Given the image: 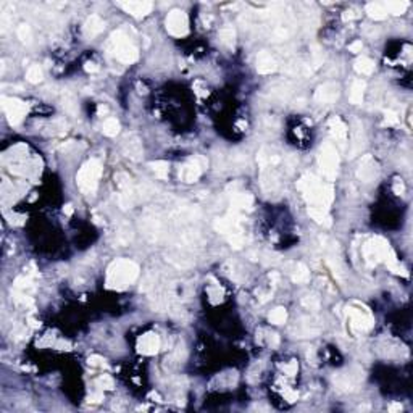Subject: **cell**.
Masks as SVG:
<instances>
[{
	"label": "cell",
	"instance_id": "44dd1931",
	"mask_svg": "<svg viewBox=\"0 0 413 413\" xmlns=\"http://www.w3.org/2000/svg\"><path fill=\"white\" fill-rule=\"evenodd\" d=\"M365 89H366V84L361 79L353 81L352 87H350V102L353 103V105H360V103L363 102Z\"/></svg>",
	"mask_w": 413,
	"mask_h": 413
},
{
	"label": "cell",
	"instance_id": "8992f818",
	"mask_svg": "<svg viewBox=\"0 0 413 413\" xmlns=\"http://www.w3.org/2000/svg\"><path fill=\"white\" fill-rule=\"evenodd\" d=\"M320 168L323 174L328 179H334L338 174V166H339V155L336 147L333 144H325L320 150Z\"/></svg>",
	"mask_w": 413,
	"mask_h": 413
},
{
	"label": "cell",
	"instance_id": "60d3db41",
	"mask_svg": "<svg viewBox=\"0 0 413 413\" xmlns=\"http://www.w3.org/2000/svg\"><path fill=\"white\" fill-rule=\"evenodd\" d=\"M361 47H363V44H361V41H355V42H352L350 45H348V50L353 52V54H357V52L361 50Z\"/></svg>",
	"mask_w": 413,
	"mask_h": 413
},
{
	"label": "cell",
	"instance_id": "d6986e66",
	"mask_svg": "<svg viewBox=\"0 0 413 413\" xmlns=\"http://www.w3.org/2000/svg\"><path fill=\"white\" fill-rule=\"evenodd\" d=\"M277 63L268 52H260L257 57V71L260 74H271L273 71H276Z\"/></svg>",
	"mask_w": 413,
	"mask_h": 413
},
{
	"label": "cell",
	"instance_id": "f6af8a7d",
	"mask_svg": "<svg viewBox=\"0 0 413 413\" xmlns=\"http://www.w3.org/2000/svg\"><path fill=\"white\" fill-rule=\"evenodd\" d=\"M63 211H67V215H71V211H73V206H71V205H67V208H65Z\"/></svg>",
	"mask_w": 413,
	"mask_h": 413
},
{
	"label": "cell",
	"instance_id": "cb8c5ba5",
	"mask_svg": "<svg viewBox=\"0 0 413 413\" xmlns=\"http://www.w3.org/2000/svg\"><path fill=\"white\" fill-rule=\"evenodd\" d=\"M252 205H254V197L247 192H242L234 197V208L232 210H252Z\"/></svg>",
	"mask_w": 413,
	"mask_h": 413
},
{
	"label": "cell",
	"instance_id": "f35d334b",
	"mask_svg": "<svg viewBox=\"0 0 413 413\" xmlns=\"http://www.w3.org/2000/svg\"><path fill=\"white\" fill-rule=\"evenodd\" d=\"M87 363L90 366H102V365H105V360H103L100 355H90L87 358Z\"/></svg>",
	"mask_w": 413,
	"mask_h": 413
},
{
	"label": "cell",
	"instance_id": "f1b7e54d",
	"mask_svg": "<svg viewBox=\"0 0 413 413\" xmlns=\"http://www.w3.org/2000/svg\"><path fill=\"white\" fill-rule=\"evenodd\" d=\"M384 5H386L387 13H392V15H404L410 3L409 2H386Z\"/></svg>",
	"mask_w": 413,
	"mask_h": 413
},
{
	"label": "cell",
	"instance_id": "b9f144b4",
	"mask_svg": "<svg viewBox=\"0 0 413 413\" xmlns=\"http://www.w3.org/2000/svg\"><path fill=\"white\" fill-rule=\"evenodd\" d=\"M345 19V21H350V19H355V18H358V13H355V10H347L344 13V16H342Z\"/></svg>",
	"mask_w": 413,
	"mask_h": 413
},
{
	"label": "cell",
	"instance_id": "1f68e13d",
	"mask_svg": "<svg viewBox=\"0 0 413 413\" xmlns=\"http://www.w3.org/2000/svg\"><path fill=\"white\" fill-rule=\"evenodd\" d=\"M15 287L16 290H21V292H28V290H32L34 286H32V279L29 276H19L15 279Z\"/></svg>",
	"mask_w": 413,
	"mask_h": 413
},
{
	"label": "cell",
	"instance_id": "484cf974",
	"mask_svg": "<svg viewBox=\"0 0 413 413\" xmlns=\"http://www.w3.org/2000/svg\"><path fill=\"white\" fill-rule=\"evenodd\" d=\"M308 279H310L308 268L303 263H297L294 271H292V281L294 282H299V284H303V282H308Z\"/></svg>",
	"mask_w": 413,
	"mask_h": 413
},
{
	"label": "cell",
	"instance_id": "d4e9b609",
	"mask_svg": "<svg viewBox=\"0 0 413 413\" xmlns=\"http://www.w3.org/2000/svg\"><path fill=\"white\" fill-rule=\"evenodd\" d=\"M353 68H355L357 73L363 74V76H368V74H371L373 71H374V62L370 60V58H366V57H361V58H357V62H355Z\"/></svg>",
	"mask_w": 413,
	"mask_h": 413
},
{
	"label": "cell",
	"instance_id": "6da1fadb",
	"mask_svg": "<svg viewBox=\"0 0 413 413\" xmlns=\"http://www.w3.org/2000/svg\"><path fill=\"white\" fill-rule=\"evenodd\" d=\"M139 276V267L138 263H134L133 260L128 258H118L108 267L107 271V287L108 289H126L128 286L138 279Z\"/></svg>",
	"mask_w": 413,
	"mask_h": 413
},
{
	"label": "cell",
	"instance_id": "2e32d148",
	"mask_svg": "<svg viewBox=\"0 0 413 413\" xmlns=\"http://www.w3.org/2000/svg\"><path fill=\"white\" fill-rule=\"evenodd\" d=\"M120 6L133 16H145L152 11V2H120Z\"/></svg>",
	"mask_w": 413,
	"mask_h": 413
},
{
	"label": "cell",
	"instance_id": "e0dca14e",
	"mask_svg": "<svg viewBox=\"0 0 413 413\" xmlns=\"http://www.w3.org/2000/svg\"><path fill=\"white\" fill-rule=\"evenodd\" d=\"M329 131H331L333 138H334L336 142H338V144H341V145L345 144L348 131H347L345 123L342 121L339 116H333V118L329 120Z\"/></svg>",
	"mask_w": 413,
	"mask_h": 413
},
{
	"label": "cell",
	"instance_id": "ee69618b",
	"mask_svg": "<svg viewBox=\"0 0 413 413\" xmlns=\"http://www.w3.org/2000/svg\"><path fill=\"white\" fill-rule=\"evenodd\" d=\"M397 410H402V405L397 404V402H396V404H392V405L389 407V412H397Z\"/></svg>",
	"mask_w": 413,
	"mask_h": 413
},
{
	"label": "cell",
	"instance_id": "8d00e7d4",
	"mask_svg": "<svg viewBox=\"0 0 413 413\" xmlns=\"http://www.w3.org/2000/svg\"><path fill=\"white\" fill-rule=\"evenodd\" d=\"M399 123V116L396 112H392V110H387V112L384 113V125L387 126H394V125H397Z\"/></svg>",
	"mask_w": 413,
	"mask_h": 413
},
{
	"label": "cell",
	"instance_id": "836d02e7",
	"mask_svg": "<svg viewBox=\"0 0 413 413\" xmlns=\"http://www.w3.org/2000/svg\"><path fill=\"white\" fill-rule=\"evenodd\" d=\"M18 37L21 39V42L24 44H29L31 42V39H32V32H31V28L28 24H21L18 28Z\"/></svg>",
	"mask_w": 413,
	"mask_h": 413
},
{
	"label": "cell",
	"instance_id": "8fae6325",
	"mask_svg": "<svg viewBox=\"0 0 413 413\" xmlns=\"http://www.w3.org/2000/svg\"><path fill=\"white\" fill-rule=\"evenodd\" d=\"M136 347L142 355H155L160 350V338L155 333H145L138 339Z\"/></svg>",
	"mask_w": 413,
	"mask_h": 413
},
{
	"label": "cell",
	"instance_id": "4316f807",
	"mask_svg": "<svg viewBox=\"0 0 413 413\" xmlns=\"http://www.w3.org/2000/svg\"><path fill=\"white\" fill-rule=\"evenodd\" d=\"M102 131L105 136H110V138H115L116 134L120 133V123L116 118H107L102 125Z\"/></svg>",
	"mask_w": 413,
	"mask_h": 413
},
{
	"label": "cell",
	"instance_id": "603a6c76",
	"mask_svg": "<svg viewBox=\"0 0 413 413\" xmlns=\"http://www.w3.org/2000/svg\"><path fill=\"white\" fill-rule=\"evenodd\" d=\"M366 13L368 16L373 18V19H384L387 16V10H386V5L384 3H379V2H371L366 5Z\"/></svg>",
	"mask_w": 413,
	"mask_h": 413
},
{
	"label": "cell",
	"instance_id": "d590c367",
	"mask_svg": "<svg viewBox=\"0 0 413 413\" xmlns=\"http://www.w3.org/2000/svg\"><path fill=\"white\" fill-rule=\"evenodd\" d=\"M97 384H99L100 389H103V391H110V389H113V387H115L113 379L110 378L108 374H103V376H100L99 381H97Z\"/></svg>",
	"mask_w": 413,
	"mask_h": 413
},
{
	"label": "cell",
	"instance_id": "e575fe53",
	"mask_svg": "<svg viewBox=\"0 0 413 413\" xmlns=\"http://www.w3.org/2000/svg\"><path fill=\"white\" fill-rule=\"evenodd\" d=\"M302 305L308 308V310H318L320 308V300L316 299L315 295H307V297H303V300H302Z\"/></svg>",
	"mask_w": 413,
	"mask_h": 413
},
{
	"label": "cell",
	"instance_id": "3957f363",
	"mask_svg": "<svg viewBox=\"0 0 413 413\" xmlns=\"http://www.w3.org/2000/svg\"><path fill=\"white\" fill-rule=\"evenodd\" d=\"M108 50L112 52V55L116 58V60H120L125 65H131L139 58L138 47L129 41V37L123 31H115L113 34L110 36Z\"/></svg>",
	"mask_w": 413,
	"mask_h": 413
},
{
	"label": "cell",
	"instance_id": "7bdbcfd3",
	"mask_svg": "<svg viewBox=\"0 0 413 413\" xmlns=\"http://www.w3.org/2000/svg\"><path fill=\"white\" fill-rule=\"evenodd\" d=\"M99 69V67H97V65L94 63V62H87L86 63V71H90V73H94V71H97Z\"/></svg>",
	"mask_w": 413,
	"mask_h": 413
},
{
	"label": "cell",
	"instance_id": "ba28073f",
	"mask_svg": "<svg viewBox=\"0 0 413 413\" xmlns=\"http://www.w3.org/2000/svg\"><path fill=\"white\" fill-rule=\"evenodd\" d=\"M2 107L5 110L6 116H8L10 125L16 126L23 121V118L28 113V105L24 102L13 99V97H2Z\"/></svg>",
	"mask_w": 413,
	"mask_h": 413
},
{
	"label": "cell",
	"instance_id": "7402d4cb",
	"mask_svg": "<svg viewBox=\"0 0 413 413\" xmlns=\"http://www.w3.org/2000/svg\"><path fill=\"white\" fill-rule=\"evenodd\" d=\"M334 383L341 391H352L355 383H357V379H355V376L350 373H341L334 378Z\"/></svg>",
	"mask_w": 413,
	"mask_h": 413
},
{
	"label": "cell",
	"instance_id": "74e56055",
	"mask_svg": "<svg viewBox=\"0 0 413 413\" xmlns=\"http://www.w3.org/2000/svg\"><path fill=\"white\" fill-rule=\"evenodd\" d=\"M297 368H299V365H297V361L295 360H290L287 365H284V373L287 374V376H294V374L297 373Z\"/></svg>",
	"mask_w": 413,
	"mask_h": 413
},
{
	"label": "cell",
	"instance_id": "30bf717a",
	"mask_svg": "<svg viewBox=\"0 0 413 413\" xmlns=\"http://www.w3.org/2000/svg\"><path fill=\"white\" fill-rule=\"evenodd\" d=\"M348 318H350V328L355 333H366L373 328V318L366 310L348 308Z\"/></svg>",
	"mask_w": 413,
	"mask_h": 413
},
{
	"label": "cell",
	"instance_id": "277c9868",
	"mask_svg": "<svg viewBox=\"0 0 413 413\" xmlns=\"http://www.w3.org/2000/svg\"><path fill=\"white\" fill-rule=\"evenodd\" d=\"M102 176V163L97 158L86 161L76 174V184L84 194H94Z\"/></svg>",
	"mask_w": 413,
	"mask_h": 413
},
{
	"label": "cell",
	"instance_id": "83f0119b",
	"mask_svg": "<svg viewBox=\"0 0 413 413\" xmlns=\"http://www.w3.org/2000/svg\"><path fill=\"white\" fill-rule=\"evenodd\" d=\"M42 77H44V71L39 65H32V67H29L28 73H26V79L31 84H39L42 81Z\"/></svg>",
	"mask_w": 413,
	"mask_h": 413
},
{
	"label": "cell",
	"instance_id": "5b68a950",
	"mask_svg": "<svg viewBox=\"0 0 413 413\" xmlns=\"http://www.w3.org/2000/svg\"><path fill=\"white\" fill-rule=\"evenodd\" d=\"M394 252L391 250L389 242L383 237H373L363 245V257L368 265H376L379 262H386Z\"/></svg>",
	"mask_w": 413,
	"mask_h": 413
},
{
	"label": "cell",
	"instance_id": "52a82bcc",
	"mask_svg": "<svg viewBox=\"0 0 413 413\" xmlns=\"http://www.w3.org/2000/svg\"><path fill=\"white\" fill-rule=\"evenodd\" d=\"M166 31L174 37H183L189 32V19L183 10H173L166 16Z\"/></svg>",
	"mask_w": 413,
	"mask_h": 413
},
{
	"label": "cell",
	"instance_id": "f546056e",
	"mask_svg": "<svg viewBox=\"0 0 413 413\" xmlns=\"http://www.w3.org/2000/svg\"><path fill=\"white\" fill-rule=\"evenodd\" d=\"M286 320H287V312L282 307H277L270 313V321L273 325H282V323H286Z\"/></svg>",
	"mask_w": 413,
	"mask_h": 413
},
{
	"label": "cell",
	"instance_id": "7a4b0ae2",
	"mask_svg": "<svg viewBox=\"0 0 413 413\" xmlns=\"http://www.w3.org/2000/svg\"><path fill=\"white\" fill-rule=\"evenodd\" d=\"M297 187L303 192V197L312 206L326 208L333 202V187L321 184L320 179L315 178L313 174H305L303 178H300Z\"/></svg>",
	"mask_w": 413,
	"mask_h": 413
},
{
	"label": "cell",
	"instance_id": "9a60e30c",
	"mask_svg": "<svg viewBox=\"0 0 413 413\" xmlns=\"http://www.w3.org/2000/svg\"><path fill=\"white\" fill-rule=\"evenodd\" d=\"M365 147V133L363 126L358 120H353V131H352V142H350V157H355Z\"/></svg>",
	"mask_w": 413,
	"mask_h": 413
},
{
	"label": "cell",
	"instance_id": "ac0fdd59",
	"mask_svg": "<svg viewBox=\"0 0 413 413\" xmlns=\"http://www.w3.org/2000/svg\"><path fill=\"white\" fill-rule=\"evenodd\" d=\"M103 28H105V23H103V19L99 16V15H90L87 19H86V23H84V36H86L87 39H92L95 36H99L100 32L103 31Z\"/></svg>",
	"mask_w": 413,
	"mask_h": 413
},
{
	"label": "cell",
	"instance_id": "4dcf8cb0",
	"mask_svg": "<svg viewBox=\"0 0 413 413\" xmlns=\"http://www.w3.org/2000/svg\"><path fill=\"white\" fill-rule=\"evenodd\" d=\"M152 170L155 171V176L160 179H166L168 178V171H170V166H168L166 161H153L150 163Z\"/></svg>",
	"mask_w": 413,
	"mask_h": 413
},
{
	"label": "cell",
	"instance_id": "5bb4252c",
	"mask_svg": "<svg viewBox=\"0 0 413 413\" xmlns=\"http://www.w3.org/2000/svg\"><path fill=\"white\" fill-rule=\"evenodd\" d=\"M376 174H378L376 161H374L370 155H366V157L361 160L360 165H358V171H357L358 179H361L363 183H371V181L376 178Z\"/></svg>",
	"mask_w": 413,
	"mask_h": 413
},
{
	"label": "cell",
	"instance_id": "ab89813d",
	"mask_svg": "<svg viewBox=\"0 0 413 413\" xmlns=\"http://www.w3.org/2000/svg\"><path fill=\"white\" fill-rule=\"evenodd\" d=\"M102 400H103L102 392H94V394H90V397H89V402H94V404H99Z\"/></svg>",
	"mask_w": 413,
	"mask_h": 413
},
{
	"label": "cell",
	"instance_id": "9c48e42d",
	"mask_svg": "<svg viewBox=\"0 0 413 413\" xmlns=\"http://www.w3.org/2000/svg\"><path fill=\"white\" fill-rule=\"evenodd\" d=\"M205 166L206 160L204 157H194L179 168V179L184 181V183H194L200 178Z\"/></svg>",
	"mask_w": 413,
	"mask_h": 413
},
{
	"label": "cell",
	"instance_id": "d6a6232c",
	"mask_svg": "<svg viewBox=\"0 0 413 413\" xmlns=\"http://www.w3.org/2000/svg\"><path fill=\"white\" fill-rule=\"evenodd\" d=\"M219 39H221V42L226 44L228 47H232L234 45V39H236V32L232 28H223L219 31Z\"/></svg>",
	"mask_w": 413,
	"mask_h": 413
},
{
	"label": "cell",
	"instance_id": "4fadbf2b",
	"mask_svg": "<svg viewBox=\"0 0 413 413\" xmlns=\"http://www.w3.org/2000/svg\"><path fill=\"white\" fill-rule=\"evenodd\" d=\"M339 97V86L336 82H326L316 89L315 100L318 103H333Z\"/></svg>",
	"mask_w": 413,
	"mask_h": 413
},
{
	"label": "cell",
	"instance_id": "7c38bea8",
	"mask_svg": "<svg viewBox=\"0 0 413 413\" xmlns=\"http://www.w3.org/2000/svg\"><path fill=\"white\" fill-rule=\"evenodd\" d=\"M123 152H125L126 157H129L131 160H140L142 153H144V148H142V142L136 134H128L125 140H123Z\"/></svg>",
	"mask_w": 413,
	"mask_h": 413
},
{
	"label": "cell",
	"instance_id": "ffe728a7",
	"mask_svg": "<svg viewBox=\"0 0 413 413\" xmlns=\"http://www.w3.org/2000/svg\"><path fill=\"white\" fill-rule=\"evenodd\" d=\"M308 215L316 223H320L323 226H331V216L328 215L326 208H321V206H308Z\"/></svg>",
	"mask_w": 413,
	"mask_h": 413
}]
</instances>
